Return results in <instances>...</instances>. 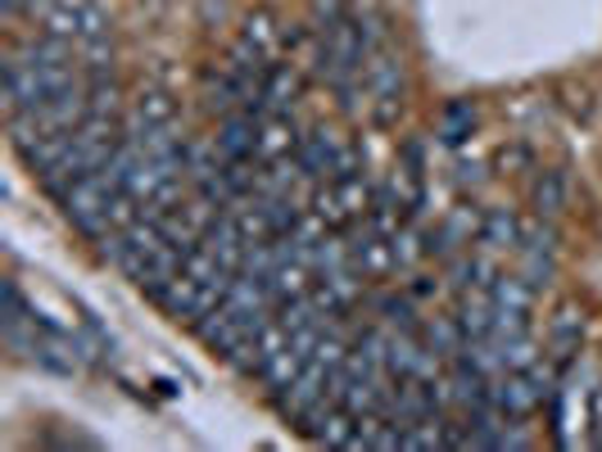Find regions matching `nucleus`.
<instances>
[{
  "label": "nucleus",
  "mask_w": 602,
  "mask_h": 452,
  "mask_svg": "<svg viewBox=\"0 0 602 452\" xmlns=\"http://www.w3.org/2000/svg\"><path fill=\"white\" fill-rule=\"evenodd\" d=\"M363 82L376 95V123H394L403 109V82H408V68L394 42H386L381 50H371L363 59Z\"/></svg>",
  "instance_id": "f257e3e1"
},
{
  "label": "nucleus",
  "mask_w": 602,
  "mask_h": 452,
  "mask_svg": "<svg viewBox=\"0 0 602 452\" xmlns=\"http://www.w3.org/2000/svg\"><path fill=\"white\" fill-rule=\"evenodd\" d=\"M114 195H119L114 185H109L100 172H91V177H82V181H73L68 191L59 195V208H64V217L78 226L87 240H100V236L109 231L104 208H109V200H114Z\"/></svg>",
  "instance_id": "f03ea898"
},
{
  "label": "nucleus",
  "mask_w": 602,
  "mask_h": 452,
  "mask_svg": "<svg viewBox=\"0 0 602 452\" xmlns=\"http://www.w3.org/2000/svg\"><path fill=\"white\" fill-rule=\"evenodd\" d=\"M326 375H331V371H326L317 358H309V362H304V371H299L294 381L277 394L281 417H290L294 426H304V421L313 417V411L326 403Z\"/></svg>",
  "instance_id": "7ed1b4c3"
},
{
  "label": "nucleus",
  "mask_w": 602,
  "mask_h": 452,
  "mask_svg": "<svg viewBox=\"0 0 602 452\" xmlns=\"http://www.w3.org/2000/svg\"><path fill=\"white\" fill-rule=\"evenodd\" d=\"M341 145L345 140H335V132L331 127H309L304 136H299V145H294V163H299V172H304L309 181H331V163H335V155H341Z\"/></svg>",
  "instance_id": "20e7f679"
},
{
  "label": "nucleus",
  "mask_w": 602,
  "mask_h": 452,
  "mask_svg": "<svg viewBox=\"0 0 602 452\" xmlns=\"http://www.w3.org/2000/svg\"><path fill=\"white\" fill-rule=\"evenodd\" d=\"M299 100V72L294 64H272L263 72V87H258V118H277V113H290Z\"/></svg>",
  "instance_id": "39448f33"
},
{
  "label": "nucleus",
  "mask_w": 602,
  "mask_h": 452,
  "mask_svg": "<svg viewBox=\"0 0 602 452\" xmlns=\"http://www.w3.org/2000/svg\"><path fill=\"white\" fill-rule=\"evenodd\" d=\"M218 149L222 159H254L258 155V113L254 109H236L218 123Z\"/></svg>",
  "instance_id": "423d86ee"
},
{
  "label": "nucleus",
  "mask_w": 602,
  "mask_h": 452,
  "mask_svg": "<svg viewBox=\"0 0 602 452\" xmlns=\"http://www.w3.org/2000/svg\"><path fill=\"white\" fill-rule=\"evenodd\" d=\"M458 326L467 339H494V321H499V304L489 290H462V304H458Z\"/></svg>",
  "instance_id": "0eeeda50"
},
{
  "label": "nucleus",
  "mask_w": 602,
  "mask_h": 452,
  "mask_svg": "<svg viewBox=\"0 0 602 452\" xmlns=\"http://www.w3.org/2000/svg\"><path fill=\"white\" fill-rule=\"evenodd\" d=\"M521 231H525V222H521L512 208H484L476 240H480L484 249H521Z\"/></svg>",
  "instance_id": "6e6552de"
},
{
  "label": "nucleus",
  "mask_w": 602,
  "mask_h": 452,
  "mask_svg": "<svg viewBox=\"0 0 602 452\" xmlns=\"http://www.w3.org/2000/svg\"><path fill=\"white\" fill-rule=\"evenodd\" d=\"M531 200H535V213L539 217H561L567 213V204H571V185H567V172L561 168H548V172H539L535 177V185H531Z\"/></svg>",
  "instance_id": "1a4fd4ad"
},
{
  "label": "nucleus",
  "mask_w": 602,
  "mask_h": 452,
  "mask_svg": "<svg viewBox=\"0 0 602 452\" xmlns=\"http://www.w3.org/2000/svg\"><path fill=\"white\" fill-rule=\"evenodd\" d=\"M299 145V132L290 123V113H277V118H258V159H286L294 155Z\"/></svg>",
  "instance_id": "9d476101"
},
{
  "label": "nucleus",
  "mask_w": 602,
  "mask_h": 452,
  "mask_svg": "<svg viewBox=\"0 0 602 452\" xmlns=\"http://www.w3.org/2000/svg\"><path fill=\"white\" fill-rule=\"evenodd\" d=\"M422 339H426V349H435L444 362H458L462 349H467V335H462L458 317H431L422 326Z\"/></svg>",
  "instance_id": "9b49d317"
},
{
  "label": "nucleus",
  "mask_w": 602,
  "mask_h": 452,
  "mask_svg": "<svg viewBox=\"0 0 602 452\" xmlns=\"http://www.w3.org/2000/svg\"><path fill=\"white\" fill-rule=\"evenodd\" d=\"M309 213L322 217L331 231H345V226L354 222V213L345 208L341 191H335V181H313V195H309Z\"/></svg>",
  "instance_id": "f8f14e48"
},
{
  "label": "nucleus",
  "mask_w": 602,
  "mask_h": 452,
  "mask_svg": "<svg viewBox=\"0 0 602 452\" xmlns=\"http://www.w3.org/2000/svg\"><path fill=\"white\" fill-rule=\"evenodd\" d=\"M580 339H584V321H580V313H576V308H561V313L553 317V326H548V344H553V353L561 358V366H567V362L576 358Z\"/></svg>",
  "instance_id": "ddd939ff"
},
{
  "label": "nucleus",
  "mask_w": 602,
  "mask_h": 452,
  "mask_svg": "<svg viewBox=\"0 0 602 452\" xmlns=\"http://www.w3.org/2000/svg\"><path fill=\"white\" fill-rule=\"evenodd\" d=\"M222 172V149L218 140H186V181L204 185Z\"/></svg>",
  "instance_id": "4468645a"
},
{
  "label": "nucleus",
  "mask_w": 602,
  "mask_h": 452,
  "mask_svg": "<svg viewBox=\"0 0 602 452\" xmlns=\"http://www.w3.org/2000/svg\"><path fill=\"white\" fill-rule=\"evenodd\" d=\"M494 276H499L494 262H484V258H471V253L448 258V281H454V290H489Z\"/></svg>",
  "instance_id": "2eb2a0df"
},
{
  "label": "nucleus",
  "mask_w": 602,
  "mask_h": 452,
  "mask_svg": "<svg viewBox=\"0 0 602 452\" xmlns=\"http://www.w3.org/2000/svg\"><path fill=\"white\" fill-rule=\"evenodd\" d=\"M476 132V104L471 100H448L439 109V140L444 145H462Z\"/></svg>",
  "instance_id": "dca6fc26"
},
{
  "label": "nucleus",
  "mask_w": 602,
  "mask_h": 452,
  "mask_svg": "<svg viewBox=\"0 0 602 452\" xmlns=\"http://www.w3.org/2000/svg\"><path fill=\"white\" fill-rule=\"evenodd\" d=\"M390 245H394V258H399V268H417V262L431 253V240H426V231H422V226L417 222H403L399 226V231L390 236Z\"/></svg>",
  "instance_id": "f3484780"
},
{
  "label": "nucleus",
  "mask_w": 602,
  "mask_h": 452,
  "mask_svg": "<svg viewBox=\"0 0 602 452\" xmlns=\"http://www.w3.org/2000/svg\"><path fill=\"white\" fill-rule=\"evenodd\" d=\"M412 304H417V298H412V294H376V298H371V308L381 313L394 330H422L417 308H412Z\"/></svg>",
  "instance_id": "a211bd4d"
},
{
  "label": "nucleus",
  "mask_w": 602,
  "mask_h": 452,
  "mask_svg": "<svg viewBox=\"0 0 602 452\" xmlns=\"http://www.w3.org/2000/svg\"><path fill=\"white\" fill-rule=\"evenodd\" d=\"M136 113L145 127H164V123H177V100L164 87H145L136 100Z\"/></svg>",
  "instance_id": "6ab92c4d"
},
{
  "label": "nucleus",
  "mask_w": 602,
  "mask_h": 452,
  "mask_svg": "<svg viewBox=\"0 0 602 452\" xmlns=\"http://www.w3.org/2000/svg\"><path fill=\"white\" fill-rule=\"evenodd\" d=\"M42 32L64 36V42H78V32H82L78 5H73V0H55V5H42Z\"/></svg>",
  "instance_id": "aec40b11"
},
{
  "label": "nucleus",
  "mask_w": 602,
  "mask_h": 452,
  "mask_svg": "<svg viewBox=\"0 0 602 452\" xmlns=\"http://www.w3.org/2000/svg\"><path fill=\"white\" fill-rule=\"evenodd\" d=\"M78 19H82V32H78V46L82 42H114V19L100 0H78Z\"/></svg>",
  "instance_id": "412c9836"
},
{
  "label": "nucleus",
  "mask_w": 602,
  "mask_h": 452,
  "mask_svg": "<svg viewBox=\"0 0 602 452\" xmlns=\"http://www.w3.org/2000/svg\"><path fill=\"white\" fill-rule=\"evenodd\" d=\"M489 294H494V304H499V308H516V313H531V298H535V290L525 285L521 272H516V276L499 272L494 285H489Z\"/></svg>",
  "instance_id": "4be33fe9"
},
{
  "label": "nucleus",
  "mask_w": 602,
  "mask_h": 452,
  "mask_svg": "<svg viewBox=\"0 0 602 452\" xmlns=\"http://www.w3.org/2000/svg\"><path fill=\"white\" fill-rule=\"evenodd\" d=\"M299 371H304V358H294L290 349H281L277 358H268V362H263V366H258L254 375H258V381H263V385H268L272 394H281V389H286V385L294 381V375H299Z\"/></svg>",
  "instance_id": "5701e85b"
},
{
  "label": "nucleus",
  "mask_w": 602,
  "mask_h": 452,
  "mask_svg": "<svg viewBox=\"0 0 602 452\" xmlns=\"http://www.w3.org/2000/svg\"><path fill=\"white\" fill-rule=\"evenodd\" d=\"M245 42H254L258 50H268V55H277V46H281V32H277V19H272V10H249L245 14Z\"/></svg>",
  "instance_id": "b1692460"
},
{
  "label": "nucleus",
  "mask_w": 602,
  "mask_h": 452,
  "mask_svg": "<svg viewBox=\"0 0 602 452\" xmlns=\"http://www.w3.org/2000/svg\"><path fill=\"white\" fill-rule=\"evenodd\" d=\"M494 344H499V358H503L508 371H525V366L539 362V344L531 339V330H525V335H508V339H494Z\"/></svg>",
  "instance_id": "393cba45"
},
{
  "label": "nucleus",
  "mask_w": 602,
  "mask_h": 452,
  "mask_svg": "<svg viewBox=\"0 0 602 452\" xmlns=\"http://www.w3.org/2000/svg\"><path fill=\"white\" fill-rule=\"evenodd\" d=\"M87 104L96 118H123V91L114 78H104V82H87Z\"/></svg>",
  "instance_id": "a878e982"
},
{
  "label": "nucleus",
  "mask_w": 602,
  "mask_h": 452,
  "mask_svg": "<svg viewBox=\"0 0 602 452\" xmlns=\"http://www.w3.org/2000/svg\"><path fill=\"white\" fill-rule=\"evenodd\" d=\"M277 321H281L286 330H304V326H317V321H326V317L317 313L313 294H299V298H286V304H277Z\"/></svg>",
  "instance_id": "bb28decb"
},
{
  "label": "nucleus",
  "mask_w": 602,
  "mask_h": 452,
  "mask_svg": "<svg viewBox=\"0 0 602 452\" xmlns=\"http://www.w3.org/2000/svg\"><path fill=\"white\" fill-rule=\"evenodd\" d=\"M553 258H557V253L525 249V262H521V276H525V285H531V290L553 285V276H557V262H553Z\"/></svg>",
  "instance_id": "cd10ccee"
},
{
  "label": "nucleus",
  "mask_w": 602,
  "mask_h": 452,
  "mask_svg": "<svg viewBox=\"0 0 602 452\" xmlns=\"http://www.w3.org/2000/svg\"><path fill=\"white\" fill-rule=\"evenodd\" d=\"M363 168H367V149L349 140V145H341V155L331 163V181H358Z\"/></svg>",
  "instance_id": "c85d7f7f"
},
{
  "label": "nucleus",
  "mask_w": 602,
  "mask_h": 452,
  "mask_svg": "<svg viewBox=\"0 0 602 452\" xmlns=\"http://www.w3.org/2000/svg\"><path fill=\"white\" fill-rule=\"evenodd\" d=\"M349 5H354V0H313V5H309V27H313V32L335 27L341 19H349V14H354Z\"/></svg>",
  "instance_id": "c756f323"
},
{
  "label": "nucleus",
  "mask_w": 602,
  "mask_h": 452,
  "mask_svg": "<svg viewBox=\"0 0 602 452\" xmlns=\"http://www.w3.org/2000/svg\"><path fill=\"white\" fill-rule=\"evenodd\" d=\"M0 290H5V326H23V321H32V308H27V298H23L19 281H5Z\"/></svg>",
  "instance_id": "7c9ffc66"
},
{
  "label": "nucleus",
  "mask_w": 602,
  "mask_h": 452,
  "mask_svg": "<svg viewBox=\"0 0 602 452\" xmlns=\"http://www.w3.org/2000/svg\"><path fill=\"white\" fill-rule=\"evenodd\" d=\"M454 172H458V185H480V181H484V168H480V163H458Z\"/></svg>",
  "instance_id": "2f4dec72"
},
{
  "label": "nucleus",
  "mask_w": 602,
  "mask_h": 452,
  "mask_svg": "<svg viewBox=\"0 0 602 452\" xmlns=\"http://www.w3.org/2000/svg\"><path fill=\"white\" fill-rule=\"evenodd\" d=\"M435 290H439V285H435L431 276H412V281H408V294H412V298H431Z\"/></svg>",
  "instance_id": "473e14b6"
},
{
  "label": "nucleus",
  "mask_w": 602,
  "mask_h": 452,
  "mask_svg": "<svg viewBox=\"0 0 602 452\" xmlns=\"http://www.w3.org/2000/svg\"><path fill=\"white\" fill-rule=\"evenodd\" d=\"M593 443L602 448V385L593 389Z\"/></svg>",
  "instance_id": "72a5a7b5"
},
{
  "label": "nucleus",
  "mask_w": 602,
  "mask_h": 452,
  "mask_svg": "<svg viewBox=\"0 0 602 452\" xmlns=\"http://www.w3.org/2000/svg\"><path fill=\"white\" fill-rule=\"evenodd\" d=\"M521 163H531L525 149H503V155H499V168H521Z\"/></svg>",
  "instance_id": "f704fd0d"
},
{
  "label": "nucleus",
  "mask_w": 602,
  "mask_h": 452,
  "mask_svg": "<svg viewBox=\"0 0 602 452\" xmlns=\"http://www.w3.org/2000/svg\"><path fill=\"white\" fill-rule=\"evenodd\" d=\"M23 10H32V0H0V14H5L10 23H14Z\"/></svg>",
  "instance_id": "c9c22d12"
}]
</instances>
